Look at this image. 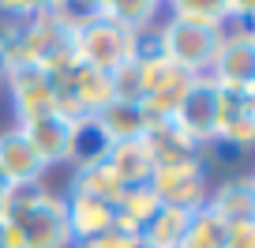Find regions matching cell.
<instances>
[{
  "instance_id": "44dd1931",
  "label": "cell",
  "mask_w": 255,
  "mask_h": 248,
  "mask_svg": "<svg viewBox=\"0 0 255 248\" xmlns=\"http://www.w3.org/2000/svg\"><path fill=\"white\" fill-rule=\"evenodd\" d=\"M109 143H105L102 128L94 124V117L87 120H72V147H68V166H90V162H102Z\"/></svg>"
},
{
  "instance_id": "cb8c5ba5",
  "label": "cell",
  "mask_w": 255,
  "mask_h": 248,
  "mask_svg": "<svg viewBox=\"0 0 255 248\" xmlns=\"http://www.w3.org/2000/svg\"><path fill=\"white\" fill-rule=\"evenodd\" d=\"M75 248H143V237H139L135 230H124V226L113 222L105 233H98V237L83 241V245H75Z\"/></svg>"
},
{
  "instance_id": "52a82bcc",
  "label": "cell",
  "mask_w": 255,
  "mask_h": 248,
  "mask_svg": "<svg viewBox=\"0 0 255 248\" xmlns=\"http://www.w3.org/2000/svg\"><path fill=\"white\" fill-rule=\"evenodd\" d=\"M4 87H8V94H11V113H15V124H19V128L56 113L53 79H49L45 68L8 64V72H4Z\"/></svg>"
},
{
  "instance_id": "7c38bea8",
  "label": "cell",
  "mask_w": 255,
  "mask_h": 248,
  "mask_svg": "<svg viewBox=\"0 0 255 248\" xmlns=\"http://www.w3.org/2000/svg\"><path fill=\"white\" fill-rule=\"evenodd\" d=\"M23 136L30 139V147L38 151V158L45 162V169L68 162V147H72V120L68 117L53 113V117H41V120H34V124H23Z\"/></svg>"
},
{
  "instance_id": "ffe728a7",
  "label": "cell",
  "mask_w": 255,
  "mask_h": 248,
  "mask_svg": "<svg viewBox=\"0 0 255 248\" xmlns=\"http://www.w3.org/2000/svg\"><path fill=\"white\" fill-rule=\"evenodd\" d=\"M195 211H176V207H161L158 215L150 218L139 237H143V248H180L184 233H188V222Z\"/></svg>"
},
{
  "instance_id": "d4e9b609",
  "label": "cell",
  "mask_w": 255,
  "mask_h": 248,
  "mask_svg": "<svg viewBox=\"0 0 255 248\" xmlns=\"http://www.w3.org/2000/svg\"><path fill=\"white\" fill-rule=\"evenodd\" d=\"M225 248H255V218L225 226Z\"/></svg>"
},
{
  "instance_id": "5bb4252c",
  "label": "cell",
  "mask_w": 255,
  "mask_h": 248,
  "mask_svg": "<svg viewBox=\"0 0 255 248\" xmlns=\"http://www.w3.org/2000/svg\"><path fill=\"white\" fill-rule=\"evenodd\" d=\"M64 207H68V226H72L75 245L105 233L113 222H117V211L113 203L94 200V196H79V192H64Z\"/></svg>"
},
{
  "instance_id": "603a6c76",
  "label": "cell",
  "mask_w": 255,
  "mask_h": 248,
  "mask_svg": "<svg viewBox=\"0 0 255 248\" xmlns=\"http://www.w3.org/2000/svg\"><path fill=\"white\" fill-rule=\"evenodd\" d=\"M180 248H225V226L210 215L207 207L195 211L188 222V233H184Z\"/></svg>"
},
{
  "instance_id": "d6986e66",
  "label": "cell",
  "mask_w": 255,
  "mask_h": 248,
  "mask_svg": "<svg viewBox=\"0 0 255 248\" xmlns=\"http://www.w3.org/2000/svg\"><path fill=\"white\" fill-rule=\"evenodd\" d=\"M143 143H146V151H150L154 166H169V162H184V158L203 154V151H195V147H191L188 139L169 124V120H154L150 132L143 136Z\"/></svg>"
},
{
  "instance_id": "9a60e30c",
  "label": "cell",
  "mask_w": 255,
  "mask_h": 248,
  "mask_svg": "<svg viewBox=\"0 0 255 248\" xmlns=\"http://www.w3.org/2000/svg\"><path fill=\"white\" fill-rule=\"evenodd\" d=\"M105 166L109 173L117 177L124 188H135V184H150V173H154V158L146 151L143 139H131V143H109L105 151Z\"/></svg>"
},
{
  "instance_id": "484cf974",
  "label": "cell",
  "mask_w": 255,
  "mask_h": 248,
  "mask_svg": "<svg viewBox=\"0 0 255 248\" xmlns=\"http://www.w3.org/2000/svg\"><path fill=\"white\" fill-rule=\"evenodd\" d=\"M8 192H11V184L4 181V173H0V203H4V196H8Z\"/></svg>"
},
{
  "instance_id": "3957f363",
  "label": "cell",
  "mask_w": 255,
  "mask_h": 248,
  "mask_svg": "<svg viewBox=\"0 0 255 248\" xmlns=\"http://www.w3.org/2000/svg\"><path fill=\"white\" fill-rule=\"evenodd\" d=\"M222 34L225 30H214V26H195V23H184V19L161 15V23L154 26V45H158V53L165 56L173 68H180V72L199 79V75H207L210 64H214Z\"/></svg>"
},
{
  "instance_id": "e0dca14e",
  "label": "cell",
  "mask_w": 255,
  "mask_h": 248,
  "mask_svg": "<svg viewBox=\"0 0 255 248\" xmlns=\"http://www.w3.org/2000/svg\"><path fill=\"white\" fill-rule=\"evenodd\" d=\"M68 192H79V196H94V200H105L117 207L124 184L109 173L105 162H90V166H75L72 177H68Z\"/></svg>"
},
{
  "instance_id": "6da1fadb",
  "label": "cell",
  "mask_w": 255,
  "mask_h": 248,
  "mask_svg": "<svg viewBox=\"0 0 255 248\" xmlns=\"http://www.w3.org/2000/svg\"><path fill=\"white\" fill-rule=\"evenodd\" d=\"M75 19H79V8L72 4H38L19 23L8 64H34L45 72L75 64Z\"/></svg>"
},
{
  "instance_id": "8992f818",
  "label": "cell",
  "mask_w": 255,
  "mask_h": 248,
  "mask_svg": "<svg viewBox=\"0 0 255 248\" xmlns=\"http://www.w3.org/2000/svg\"><path fill=\"white\" fill-rule=\"evenodd\" d=\"M207 79L214 87H225V90H252L255 87V34H252V26H225Z\"/></svg>"
},
{
  "instance_id": "8fae6325",
  "label": "cell",
  "mask_w": 255,
  "mask_h": 248,
  "mask_svg": "<svg viewBox=\"0 0 255 248\" xmlns=\"http://www.w3.org/2000/svg\"><path fill=\"white\" fill-rule=\"evenodd\" d=\"M207 211H210L222 226L255 218V181L244 173V177H225V181L210 184Z\"/></svg>"
},
{
  "instance_id": "9c48e42d",
  "label": "cell",
  "mask_w": 255,
  "mask_h": 248,
  "mask_svg": "<svg viewBox=\"0 0 255 248\" xmlns=\"http://www.w3.org/2000/svg\"><path fill=\"white\" fill-rule=\"evenodd\" d=\"M214 98H218V87L207 75H199V79L191 83V90L180 98V105L173 109V117H169V124H173L195 151L214 147Z\"/></svg>"
},
{
  "instance_id": "30bf717a",
  "label": "cell",
  "mask_w": 255,
  "mask_h": 248,
  "mask_svg": "<svg viewBox=\"0 0 255 248\" xmlns=\"http://www.w3.org/2000/svg\"><path fill=\"white\" fill-rule=\"evenodd\" d=\"M0 173L11 188L23 184H41L45 177V162L38 158V151L30 147V139L23 136V128H4L0 132Z\"/></svg>"
},
{
  "instance_id": "ac0fdd59",
  "label": "cell",
  "mask_w": 255,
  "mask_h": 248,
  "mask_svg": "<svg viewBox=\"0 0 255 248\" xmlns=\"http://www.w3.org/2000/svg\"><path fill=\"white\" fill-rule=\"evenodd\" d=\"M117 226H124V230H135L143 233L146 226H150V218L161 211L158 196L150 192V184H135V188H124L117 200Z\"/></svg>"
},
{
  "instance_id": "2e32d148",
  "label": "cell",
  "mask_w": 255,
  "mask_h": 248,
  "mask_svg": "<svg viewBox=\"0 0 255 248\" xmlns=\"http://www.w3.org/2000/svg\"><path fill=\"white\" fill-rule=\"evenodd\" d=\"M94 8L102 11L105 19H113L120 30L135 34V38L139 34H150L154 26L161 23V15H165V8L154 4V0H102Z\"/></svg>"
},
{
  "instance_id": "4fadbf2b",
  "label": "cell",
  "mask_w": 255,
  "mask_h": 248,
  "mask_svg": "<svg viewBox=\"0 0 255 248\" xmlns=\"http://www.w3.org/2000/svg\"><path fill=\"white\" fill-rule=\"evenodd\" d=\"M94 124L102 128L105 143H131V139H143L150 132L154 120L146 117V109L139 102H109L94 117Z\"/></svg>"
},
{
  "instance_id": "7402d4cb",
  "label": "cell",
  "mask_w": 255,
  "mask_h": 248,
  "mask_svg": "<svg viewBox=\"0 0 255 248\" xmlns=\"http://www.w3.org/2000/svg\"><path fill=\"white\" fill-rule=\"evenodd\" d=\"M165 15L184 19V23H195V26L225 30V26H229V0H173L165 8Z\"/></svg>"
},
{
  "instance_id": "5b68a950",
  "label": "cell",
  "mask_w": 255,
  "mask_h": 248,
  "mask_svg": "<svg viewBox=\"0 0 255 248\" xmlns=\"http://www.w3.org/2000/svg\"><path fill=\"white\" fill-rule=\"evenodd\" d=\"M150 192L158 196L161 207L176 211H203L210 196V177L203 154L184 162H169V166H154L150 173Z\"/></svg>"
},
{
  "instance_id": "7a4b0ae2",
  "label": "cell",
  "mask_w": 255,
  "mask_h": 248,
  "mask_svg": "<svg viewBox=\"0 0 255 248\" xmlns=\"http://www.w3.org/2000/svg\"><path fill=\"white\" fill-rule=\"evenodd\" d=\"M0 218L19 226L23 248H75L64 192H49L45 184L11 188L0 203Z\"/></svg>"
},
{
  "instance_id": "277c9868",
  "label": "cell",
  "mask_w": 255,
  "mask_h": 248,
  "mask_svg": "<svg viewBox=\"0 0 255 248\" xmlns=\"http://www.w3.org/2000/svg\"><path fill=\"white\" fill-rule=\"evenodd\" d=\"M131 56H135V34L120 30L94 4L87 11H79V19H75V64L113 72Z\"/></svg>"
},
{
  "instance_id": "ba28073f",
  "label": "cell",
  "mask_w": 255,
  "mask_h": 248,
  "mask_svg": "<svg viewBox=\"0 0 255 248\" xmlns=\"http://www.w3.org/2000/svg\"><path fill=\"white\" fill-rule=\"evenodd\" d=\"M214 143L248 151L255 143V87L252 90H225L218 87L214 98Z\"/></svg>"
}]
</instances>
